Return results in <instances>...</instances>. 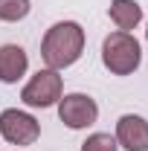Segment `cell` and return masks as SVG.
Masks as SVG:
<instances>
[{"label": "cell", "instance_id": "6da1fadb", "mask_svg": "<svg viewBox=\"0 0 148 151\" xmlns=\"http://www.w3.org/2000/svg\"><path fill=\"white\" fill-rule=\"evenodd\" d=\"M84 52V29L75 20H58L47 29L41 41V58L50 70L73 67Z\"/></svg>", "mask_w": 148, "mask_h": 151}, {"label": "cell", "instance_id": "7a4b0ae2", "mask_svg": "<svg viewBox=\"0 0 148 151\" xmlns=\"http://www.w3.org/2000/svg\"><path fill=\"white\" fill-rule=\"evenodd\" d=\"M102 64L113 76H131L142 64V47L131 32H111L102 41Z\"/></svg>", "mask_w": 148, "mask_h": 151}, {"label": "cell", "instance_id": "3957f363", "mask_svg": "<svg viewBox=\"0 0 148 151\" xmlns=\"http://www.w3.org/2000/svg\"><path fill=\"white\" fill-rule=\"evenodd\" d=\"M61 96H64V81H61L58 70L44 67V70H38V73L23 84L20 102H23L26 108H52V105H58Z\"/></svg>", "mask_w": 148, "mask_h": 151}, {"label": "cell", "instance_id": "277c9868", "mask_svg": "<svg viewBox=\"0 0 148 151\" xmlns=\"http://www.w3.org/2000/svg\"><path fill=\"white\" fill-rule=\"evenodd\" d=\"M0 137L9 145H32L41 137V125L32 113L18 111V108H6L0 113Z\"/></svg>", "mask_w": 148, "mask_h": 151}, {"label": "cell", "instance_id": "5b68a950", "mask_svg": "<svg viewBox=\"0 0 148 151\" xmlns=\"http://www.w3.org/2000/svg\"><path fill=\"white\" fill-rule=\"evenodd\" d=\"M58 119L67 128H73V131L90 128L99 119V105L87 93H67V96L58 99Z\"/></svg>", "mask_w": 148, "mask_h": 151}, {"label": "cell", "instance_id": "8992f818", "mask_svg": "<svg viewBox=\"0 0 148 151\" xmlns=\"http://www.w3.org/2000/svg\"><path fill=\"white\" fill-rule=\"evenodd\" d=\"M116 145L125 151H148V122L137 113H125L116 119Z\"/></svg>", "mask_w": 148, "mask_h": 151}, {"label": "cell", "instance_id": "52a82bcc", "mask_svg": "<svg viewBox=\"0 0 148 151\" xmlns=\"http://www.w3.org/2000/svg\"><path fill=\"white\" fill-rule=\"evenodd\" d=\"M29 70V55L18 44H3L0 47V81L3 84H18Z\"/></svg>", "mask_w": 148, "mask_h": 151}, {"label": "cell", "instance_id": "ba28073f", "mask_svg": "<svg viewBox=\"0 0 148 151\" xmlns=\"http://www.w3.org/2000/svg\"><path fill=\"white\" fill-rule=\"evenodd\" d=\"M108 15H111V20L116 23L119 32H131V29H137L139 20H142V6H139L137 0H111Z\"/></svg>", "mask_w": 148, "mask_h": 151}, {"label": "cell", "instance_id": "9c48e42d", "mask_svg": "<svg viewBox=\"0 0 148 151\" xmlns=\"http://www.w3.org/2000/svg\"><path fill=\"white\" fill-rule=\"evenodd\" d=\"M29 9H32L29 0H0V20L18 23V20H23L29 15Z\"/></svg>", "mask_w": 148, "mask_h": 151}, {"label": "cell", "instance_id": "30bf717a", "mask_svg": "<svg viewBox=\"0 0 148 151\" xmlns=\"http://www.w3.org/2000/svg\"><path fill=\"white\" fill-rule=\"evenodd\" d=\"M81 151H119V145H116V137L96 131L81 142Z\"/></svg>", "mask_w": 148, "mask_h": 151}, {"label": "cell", "instance_id": "8fae6325", "mask_svg": "<svg viewBox=\"0 0 148 151\" xmlns=\"http://www.w3.org/2000/svg\"><path fill=\"white\" fill-rule=\"evenodd\" d=\"M145 41H148V29H145Z\"/></svg>", "mask_w": 148, "mask_h": 151}]
</instances>
